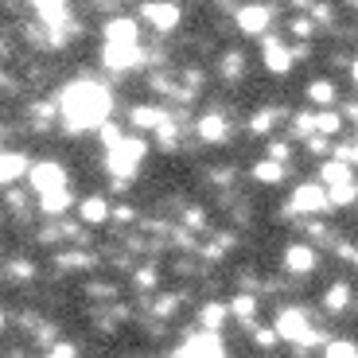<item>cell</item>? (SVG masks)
<instances>
[{"instance_id":"obj_28","label":"cell","mask_w":358,"mask_h":358,"mask_svg":"<svg viewBox=\"0 0 358 358\" xmlns=\"http://www.w3.org/2000/svg\"><path fill=\"white\" fill-rule=\"evenodd\" d=\"M323 355H327V358H358V343H347V339H327Z\"/></svg>"},{"instance_id":"obj_13","label":"cell","mask_w":358,"mask_h":358,"mask_svg":"<svg viewBox=\"0 0 358 358\" xmlns=\"http://www.w3.org/2000/svg\"><path fill=\"white\" fill-rule=\"evenodd\" d=\"M113 218V206H109L106 195H86L78 199V222L82 226H106Z\"/></svg>"},{"instance_id":"obj_30","label":"cell","mask_w":358,"mask_h":358,"mask_svg":"<svg viewBox=\"0 0 358 358\" xmlns=\"http://www.w3.org/2000/svg\"><path fill=\"white\" fill-rule=\"evenodd\" d=\"M179 222H183V226H191V230H206V215L199 210V206H187V210L179 215Z\"/></svg>"},{"instance_id":"obj_10","label":"cell","mask_w":358,"mask_h":358,"mask_svg":"<svg viewBox=\"0 0 358 358\" xmlns=\"http://www.w3.org/2000/svg\"><path fill=\"white\" fill-rule=\"evenodd\" d=\"M179 355H226L222 331H206V327H195L187 343H179Z\"/></svg>"},{"instance_id":"obj_18","label":"cell","mask_w":358,"mask_h":358,"mask_svg":"<svg viewBox=\"0 0 358 358\" xmlns=\"http://www.w3.org/2000/svg\"><path fill=\"white\" fill-rule=\"evenodd\" d=\"M288 171H292V164H280V160H273V156L253 164V179H257L261 187H280L288 179Z\"/></svg>"},{"instance_id":"obj_24","label":"cell","mask_w":358,"mask_h":358,"mask_svg":"<svg viewBox=\"0 0 358 358\" xmlns=\"http://www.w3.org/2000/svg\"><path fill=\"white\" fill-rule=\"evenodd\" d=\"M288 36L292 39H315L320 36V24L312 20V12H296V16H288Z\"/></svg>"},{"instance_id":"obj_7","label":"cell","mask_w":358,"mask_h":358,"mask_svg":"<svg viewBox=\"0 0 358 358\" xmlns=\"http://www.w3.org/2000/svg\"><path fill=\"white\" fill-rule=\"evenodd\" d=\"M27 183L36 195H47V191H59V187H71V179H66V168L55 160H36L31 171H27Z\"/></svg>"},{"instance_id":"obj_22","label":"cell","mask_w":358,"mask_h":358,"mask_svg":"<svg viewBox=\"0 0 358 358\" xmlns=\"http://www.w3.org/2000/svg\"><path fill=\"white\" fill-rule=\"evenodd\" d=\"M288 133H292V141H308L312 133H320V109H296Z\"/></svg>"},{"instance_id":"obj_35","label":"cell","mask_w":358,"mask_h":358,"mask_svg":"<svg viewBox=\"0 0 358 358\" xmlns=\"http://www.w3.org/2000/svg\"><path fill=\"white\" fill-rule=\"evenodd\" d=\"M350 78H355V86H358V55H355V66H350Z\"/></svg>"},{"instance_id":"obj_31","label":"cell","mask_w":358,"mask_h":358,"mask_svg":"<svg viewBox=\"0 0 358 358\" xmlns=\"http://www.w3.org/2000/svg\"><path fill=\"white\" fill-rule=\"evenodd\" d=\"M133 222H136V210L129 203L113 206V226H133Z\"/></svg>"},{"instance_id":"obj_34","label":"cell","mask_w":358,"mask_h":358,"mask_svg":"<svg viewBox=\"0 0 358 358\" xmlns=\"http://www.w3.org/2000/svg\"><path fill=\"white\" fill-rule=\"evenodd\" d=\"M288 4H292V12H312L315 0H288Z\"/></svg>"},{"instance_id":"obj_3","label":"cell","mask_w":358,"mask_h":358,"mask_svg":"<svg viewBox=\"0 0 358 358\" xmlns=\"http://www.w3.org/2000/svg\"><path fill=\"white\" fill-rule=\"evenodd\" d=\"M141 20L152 27L156 36H171V31L183 24V8H179V0H144Z\"/></svg>"},{"instance_id":"obj_32","label":"cell","mask_w":358,"mask_h":358,"mask_svg":"<svg viewBox=\"0 0 358 358\" xmlns=\"http://www.w3.org/2000/svg\"><path fill=\"white\" fill-rule=\"evenodd\" d=\"M47 355H59V358H74V355H78V347H74V343H59V339H55L51 347H47Z\"/></svg>"},{"instance_id":"obj_17","label":"cell","mask_w":358,"mask_h":358,"mask_svg":"<svg viewBox=\"0 0 358 358\" xmlns=\"http://www.w3.org/2000/svg\"><path fill=\"white\" fill-rule=\"evenodd\" d=\"M230 315H234L230 304H222V300H203L199 312H195V320H199V327H206V331H222Z\"/></svg>"},{"instance_id":"obj_6","label":"cell","mask_w":358,"mask_h":358,"mask_svg":"<svg viewBox=\"0 0 358 358\" xmlns=\"http://www.w3.org/2000/svg\"><path fill=\"white\" fill-rule=\"evenodd\" d=\"M191 129H195L199 144H226L230 141V117H226L222 109H206V113H199L195 121H191Z\"/></svg>"},{"instance_id":"obj_1","label":"cell","mask_w":358,"mask_h":358,"mask_svg":"<svg viewBox=\"0 0 358 358\" xmlns=\"http://www.w3.org/2000/svg\"><path fill=\"white\" fill-rule=\"evenodd\" d=\"M59 113H63V129L71 136L101 129L109 121V113H113V94H109L106 82L82 74V78L63 86V94H59Z\"/></svg>"},{"instance_id":"obj_29","label":"cell","mask_w":358,"mask_h":358,"mask_svg":"<svg viewBox=\"0 0 358 358\" xmlns=\"http://www.w3.org/2000/svg\"><path fill=\"white\" fill-rule=\"evenodd\" d=\"M265 156H273V160H280V164H292V141H273L268 136V144H265Z\"/></svg>"},{"instance_id":"obj_14","label":"cell","mask_w":358,"mask_h":358,"mask_svg":"<svg viewBox=\"0 0 358 358\" xmlns=\"http://www.w3.org/2000/svg\"><path fill=\"white\" fill-rule=\"evenodd\" d=\"M355 308V288L347 285V280H335V285L323 288V312L327 315H343Z\"/></svg>"},{"instance_id":"obj_20","label":"cell","mask_w":358,"mask_h":358,"mask_svg":"<svg viewBox=\"0 0 358 358\" xmlns=\"http://www.w3.org/2000/svg\"><path fill=\"white\" fill-rule=\"evenodd\" d=\"M280 117H288L285 109H277V106H261V109H253V113H250V125H245V129H250L253 136H268L273 129L280 125Z\"/></svg>"},{"instance_id":"obj_2","label":"cell","mask_w":358,"mask_h":358,"mask_svg":"<svg viewBox=\"0 0 358 358\" xmlns=\"http://www.w3.org/2000/svg\"><path fill=\"white\" fill-rule=\"evenodd\" d=\"M288 203H292L296 215L304 218H323L327 210H331V191H327V183H296L292 195H288Z\"/></svg>"},{"instance_id":"obj_38","label":"cell","mask_w":358,"mask_h":358,"mask_svg":"<svg viewBox=\"0 0 358 358\" xmlns=\"http://www.w3.org/2000/svg\"><path fill=\"white\" fill-rule=\"evenodd\" d=\"M98 4H113V0H98Z\"/></svg>"},{"instance_id":"obj_9","label":"cell","mask_w":358,"mask_h":358,"mask_svg":"<svg viewBox=\"0 0 358 358\" xmlns=\"http://www.w3.org/2000/svg\"><path fill=\"white\" fill-rule=\"evenodd\" d=\"M27 171H31V156H27L24 148H12L8 144V148L0 152V183H4V187H16Z\"/></svg>"},{"instance_id":"obj_21","label":"cell","mask_w":358,"mask_h":358,"mask_svg":"<svg viewBox=\"0 0 358 358\" xmlns=\"http://www.w3.org/2000/svg\"><path fill=\"white\" fill-rule=\"evenodd\" d=\"M218 74H222V82H242L245 78V51H238V47H230V51L218 55Z\"/></svg>"},{"instance_id":"obj_5","label":"cell","mask_w":358,"mask_h":358,"mask_svg":"<svg viewBox=\"0 0 358 358\" xmlns=\"http://www.w3.org/2000/svg\"><path fill=\"white\" fill-rule=\"evenodd\" d=\"M234 27H238L242 36H265L268 27H273V4H265V0L238 4V12H234Z\"/></svg>"},{"instance_id":"obj_11","label":"cell","mask_w":358,"mask_h":358,"mask_svg":"<svg viewBox=\"0 0 358 358\" xmlns=\"http://www.w3.org/2000/svg\"><path fill=\"white\" fill-rule=\"evenodd\" d=\"M168 117H171V109L156 106V101H152V106H144V101H141V106L129 109V125H133V133H156Z\"/></svg>"},{"instance_id":"obj_16","label":"cell","mask_w":358,"mask_h":358,"mask_svg":"<svg viewBox=\"0 0 358 358\" xmlns=\"http://www.w3.org/2000/svg\"><path fill=\"white\" fill-rule=\"evenodd\" d=\"M101 39H109V43H141V27H136L133 16H117V20H106Z\"/></svg>"},{"instance_id":"obj_33","label":"cell","mask_w":358,"mask_h":358,"mask_svg":"<svg viewBox=\"0 0 358 358\" xmlns=\"http://www.w3.org/2000/svg\"><path fill=\"white\" fill-rule=\"evenodd\" d=\"M20 86H24V82H20L12 71L4 74V98H16V94H20Z\"/></svg>"},{"instance_id":"obj_8","label":"cell","mask_w":358,"mask_h":358,"mask_svg":"<svg viewBox=\"0 0 358 358\" xmlns=\"http://www.w3.org/2000/svg\"><path fill=\"white\" fill-rule=\"evenodd\" d=\"M261 63H265L268 74H288L296 66V51L292 47H285L277 36H261Z\"/></svg>"},{"instance_id":"obj_19","label":"cell","mask_w":358,"mask_h":358,"mask_svg":"<svg viewBox=\"0 0 358 358\" xmlns=\"http://www.w3.org/2000/svg\"><path fill=\"white\" fill-rule=\"evenodd\" d=\"M304 98L312 101L315 109H327V106L339 101V86H335V78H312L304 86Z\"/></svg>"},{"instance_id":"obj_4","label":"cell","mask_w":358,"mask_h":358,"mask_svg":"<svg viewBox=\"0 0 358 358\" xmlns=\"http://www.w3.org/2000/svg\"><path fill=\"white\" fill-rule=\"evenodd\" d=\"M315 268H320V250H315L308 238L304 242H288L285 245V273L292 280H308Z\"/></svg>"},{"instance_id":"obj_37","label":"cell","mask_w":358,"mask_h":358,"mask_svg":"<svg viewBox=\"0 0 358 358\" xmlns=\"http://www.w3.org/2000/svg\"><path fill=\"white\" fill-rule=\"evenodd\" d=\"M350 265H355V268H358V245H355V253H350Z\"/></svg>"},{"instance_id":"obj_12","label":"cell","mask_w":358,"mask_h":358,"mask_svg":"<svg viewBox=\"0 0 358 358\" xmlns=\"http://www.w3.org/2000/svg\"><path fill=\"white\" fill-rule=\"evenodd\" d=\"M230 312H234V320L242 323V327H257V320H261V296L253 292V288H242V292L230 300Z\"/></svg>"},{"instance_id":"obj_26","label":"cell","mask_w":358,"mask_h":358,"mask_svg":"<svg viewBox=\"0 0 358 358\" xmlns=\"http://www.w3.org/2000/svg\"><path fill=\"white\" fill-rule=\"evenodd\" d=\"M156 285H160V273H156L152 261H148V265H136V268H133V288H141V292L148 288V292H152Z\"/></svg>"},{"instance_id":"obj_36","label":"cell","mask_w":358,"mask_h":358,"mask_svg":"<svg viewBox=\"0 0 358 358\" xmlns=\"http://www.w3.org/2000/svg\"><path fill=\"white\" fill-rule=\"evenodd\" d=\"M343 4H347L350 12H358V0H343Z\"/></svg>"},{"instance_id":"obj_15","label":"cell","mask_w":358,"mask_h":358,"mask_svg":"<svg viewBox=\"0 0 358 358\" xmlns=\"http://www.w3.org/2000/svg\"><path fill=\"white\" fill-rule=\"evenodd\" d=\"M36 206L43 218H63L66 210L74 206V191L71 187H59V191H47V195H36Z\"/></svg>"},{"instance_id":"obj_27","label":"cell","mask_w":358,"mask_h":358,"mask_svg":"<svg viewBox=\"0 0 358 358\" xmlns=\"http://www.w3.org/2000/svg\"><path fill=\"white\" fill-rule=\"evenodd\" d=\"M277 343H285L280 331H277V323H273V327H253V347L257 350H273Z\"/></svg>"},{"instance_id":"obj_25","label":"cell","mask_w":358,"mask_h":358,"mask_svg":"<svg viewBox=\"0 0 358 358\" xmlns=\"http://www.w3.org/2000/svg\"><path fill=\"white\" fill-rule=\"evenodd\" d=\"M343 121H347V113H339L335 106L320 109V133H327V136H339V133H343Z\"/></svg>"},{"instance_id":"obj_23","label":"cell","mask_w":358,"mask_h":358,"mask_svg":"<svg viewBox=\"0 0 358 358\" xmlns=\"http://www.w3.org/2000/svg\"><path fill=\"white\" fill-rule=\"evenodd\" d=\"M4 280L8 285H27V280H36V265L31 261H24V257H12V261H4Z\"/></svg>"}]
</instances>
